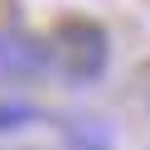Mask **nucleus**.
Returning a JSON list of instances; mask_svg holds the SVG:
<instances>
[{"label":"nucleus","instance_id":"7ed1b4c3","mask_svg":"<svg viewBox=\"0 0 150 150\" xmlns=\"http://www.w3.org/2000/svg\"><path fill=\"white\" fill-rule=\"evenodd\" d=\"M39 121V111L24 107V102H0V136H10V131H24Z\"/></svg>","mask_w":150,"mask_h":150},{"label":"nucleus","instance_id":"f03ea898","mask_svg":"<svg viewBox=\"0 0 150 150\" xmlns=\"http://www.w3.org/2000/svg\"><path fill=\"white\" fill-rule=\"evenodd\" d=\"M53 63H49V44L39 34H24V29H0V78L5 82H34L44 78Z\"/></svg>","mask_w":150,"mask_h":150},{"label":"nucleus","instance_id":"f257e3e1","mask_svg":"<svg viewBox=\"0 0 150 150\" xmlns=\"http://www.w3.org/2000/svg\"><path fill=\"white\" fill-rule=\"evenodd\" d=\"M107 58H111L107 29L92 24V20H68V24H58V34H53V44H49V63H58L73 82L102 78V73H107Z\"/></svg>","mask_w":150,"mask_h":150}]
</instances>
